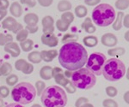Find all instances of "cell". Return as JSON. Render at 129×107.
Returning <instances> with one entry per match:
<instances>
[{
    "label": "cell",
    "mask_w": 129,
    "mask_h": 107,
    "mask_svg": "<svg viewBox=\"0 0 129 107\" xmlns=\"http://www.w3.org/2000/svg\"><path fill=\"white\" fill-rule=\"evenodd\" d=\"M124 17V13L122 11L118 12L117 14V18L114 21V23L113 24V28L114 30L118 31L122 27V18Z\"/></svg>",
    "instance_id": "cell-20"
},
{
    "label": "cell",
    "mask_w": 129,
    "mask_h": 107,
    "mask_svg": "<svg viewBox=\"0 0 129 107\" xmlns=\"http://www.w3.org/2000/svg\"><path fill=\"white\" fill-rule=\"evenodd\" d=\"M42 27H43V32H44V34H53V31H54L53 18L49 16L43 18Z\"/></svg>",
    "instance_id": "cell-12"
},
{
    "label": "cell",
    "mask_w": 129,
    "mask_h": 107,
    "mask_svg": "<svg viewBox=\"0 0 129 107\" xmlns=\"http://www.w3.org/2000/svg\"><path fill=\"white\" fill-rule=\"evenodd\" d=\"M9 7L8 0H0V10H6Z\"/></svg>",
    "instance_id": "cell-43"
},
{
    "label": "cell",
    "mask_w": 129,
    "mask_h": 107,
    "mask_svg": "<svg viewBox=\"0 0 129 107\" xmlns=\"http://www.w3.org/2000/svg\"><path fill=\"white\" fill-rule=\"evenodd\" d=\"M83 29H84L85 32L89 33V34H93L95 32V27L93 25L92 22H91V19L89 17H87L84 20V22L82 24Z\"/></svg>",
    "instance_id": "cell-18"
},
{
    "label": "cell",
    "mask_w": 129,
    "mask_h": 107,
    "mask_svg": "<svg viewBox=\"0 0 129 107\" xmlns=\"http://www.w3.org/2000/svg\"><path fill=\"white\" fill-rule=\"evenodd\" d=\"M39 21V18L37 15L34 13L27 14L24 16V22L27 24V26H35L37 25V22Z\"/></svg>",
    "instance_id": "cell-16"
},
{
    "label": "cell",
    "mask_w": 129,
    "mask_h": 107,
    "mask_svg": "<svg viewBox=\"0 0 129 107\" xmlns=\"http://www.w3.org/2000/svg\"><path fill=\"white\" fill-rule=\"evenodd\" d=\"M88 54L84 47L77 42L64 44L59 50V62L66 69L78 70L86 63Z\"/></svg>",
    "instance_id": "cell-1"
},
{
    "label": "cell",
    "mask_w": 129,
    "mask_h": 107,
    "mask_svg": "<svg viewBox=\"0 0 129 107\" xmlns=\"http://www.w3.org/2000/svg\"><path fill=\"white\" fill-rule=\"evenodd\" d=\"M33 45H34V43L31 40H26L23 42H21L20 46L23 51H29L33 49Z\"/></svg>",
    "instance_id": "cell-28"
},
{
    "label": "cell",
    "mask_w": 129,
    "mask_h": 107,
    "mask_svg": "<svg viewBox=\"0 0 129 107\" xmlns=\"http://www.w3.org/2000/svg\"><path fill=\"white\" fill-rule=\"evenodd\" d=\"M117 89L114 87H108L106 88V93L109 96V97H115L117 95Z\"/></svg>",
    "instance_id": "cell-36"
},
{
    "label": "cell",
    "mask_w": 129,
    "mask_h": 107,
    "mask_svg": "<svg viewBox=\"0 0 129 107\" xmlns=\"http://www.w3.org/2000/svg\"><path fill=\"white\" fill-rule=\"evenodd\" d=\"M11 96L16 103L28 104L35 99L36 96V89L28 82H21L13 87Z\"/></svg>",
    "instance_id": "cell-3"
},
{
    "label": "cell",
    "mask_w": 129,
    "mask_h": 107,
    "mask_svg": "<svg viewBox=\"0 0 129 107\" xmlns=\"http://www.w3.org/2000/svg\"><path fill=\"white\" fill-rule=\"evenodd\" d=\"M0 66H1V64H0ZM0 76H2L1 75V69H0Z\"/></svg>",
    "instance_id": "cell-54"
},
{
    "label": "cell",
    "mask_w": 129,
    "mask_h": 107,
    "mask_svg": "<svg viewBox=\"0 0 129 107\" xmlns=\"http://www.w3.org/2000/svg\"><path fill=\"white\" fill-rule=\"evenodd\" d=\"M41 96V100L44 107H64L67 104L66 92L57 86L47 87Z\"/></svg>",
    "instance_id": "cell-2"
},
{
    "label": "cell",
    "mask_w": 129,
    "mask_h": 107,
    "mask_svg": "<svg viewBox=\"0 0 129 107\" xmlns=\"http://www.w3.org/2000/svg\"><path fill=\"white\" fill-rule=\"evenodd\" d=\"M2 27L10 31H12L13 33H18L20 30L22 29V27L20 23H18L12 17H7L2 22Z\"/></svg>",
    "instance_id": "cell-9"
},
{
    "label": "cell",
    "mask_w": 129,
    "mask_h": 107,
    "mask_svg": "<svg viewBox=\"0 0 129 107\" xmlns=\"http://www.w3.org/2000/svg\"><path fill=\"white\" fill-rule=\"evenodd\" d=\"M125 40L129 42V31H127V32L125 34Z\"/></svg>",
    "instance_id": "cell-49"
},
{
    "label": "cell",
    "mask_w": 129,
    "mask_h": 107,
    "mask_svg": "<svg viewBox=\"0 0 129 107\" xmlns=\"http://www.w3.org/2000/svg\"><path fill=\"white\" fill-rule=\"evenodd\" d=\"M32 107H41L40 104H34V105H33Z\"/></svg>",
    "instance_id": "cell-53"
},
{
    "label": "cell",
    "mask_w": 129,
    "mask_h": 107,
    "mask_svg": "<svg viewBox=\"0 0 129 107\" xmlns=\"http://www.w3.org/2000/svg\"><path fill=\"white\" fill-rule=\"evenodd\" d=\"M10 11L14 16H16V17H20L22 13V7H21V5H19V3L15 2V3H13L11 5V6H10Z\"/></svg>",
    "instance_id": "cell-19"
},
{
    "label": "cell",
    "mask_w": 129,
    "mask_h": 107,
    "mask_svg": "<svg viewBox=\"0 0 129 107\" xmlns=\"http://www.w3.org/2000/svg\"><path fill=\"white\" fill-rule=\"evenodd\" d=\"M35 87H36V90H37L36 93L38 94V95H41V93L44 91V88L46 87L45 83L41 81H38L36 82V84H35Z\"/></svg>",
    "instance_id": "cell-35"
},
{
    "label": "cell",
    "mask_w": 129,
    "mask_h": 107,
    "mask_svg": "<svg viewBox=\"0 0 129 107\" xmlns=\"http://www.w3.org/2000/svg\"><path fill=\"white\" fill-rule=\"evenodd\" d=\"M125 53V49L122 47H117V48L110 49L108 51V54L111 57H120Z\"/></svg>",
    "instance_id": "cell-23"
},
{
    "label": "cell",
    "mask_w": 129,
    "mask_h": 107,
    "mask_svg": "<svg viewBox=\"0 0 129 107\" xmlns=\"http://www.w3.org/2000/svg\"><path fill=\"white\" fill-rule=\"evenodd\" d=\"M106 62V57L101 52H95L87 59V69L95 75H101L103 67Z\"/></svg>",
    "instance_id": "cell-7"
},
{
    "label": "cell",
    "mask_w": 129,
    "mask_h": 107,
    "mask_svg": "<svg viewBox=\"0 0 129 107\" xmlns=\"http://www.w3.org/2000/svg\"><path fill=\"white\" fill-rule=\"evenodd\" d=\"M101 0H84L85 4L88 5L89 6H93V5H98L100 3Z\"/></svg>",
    "instance_id": "cell-44"
},
{
    "label": "cell",
    "mask_w": 129,
    "mask_h": 107,
    "mask_svg": "<svg viewBox=\"0 0 129 107\" xmlns=\"http://www.w3.org/2000/svg\"><path fill=\"white\" fill-rule=\"evenodd\" d=\"M102 74L106 80L109 81H116L121 79L126 74L124 63L120 59L110 58L105 62Z\"/></svg>",
    "instance_id": "cell-4"
},
{
    "label": "cell",
    "mask_w": 129,
    "mask_h": 107,
    "mask_svg": "<svg viewBox=\"0 0 129 107\" xmlns=\"http://www.w3.org/2000/svg\"><path fill=\"white\" fill-rule=\"evenodd\" d=\"M18 81V77L16 75H10L9 76L6 78V83L10 87H13L16 85V83Z\"/></svg>",
    "instance_id": "cell-34"
},
{
    "label": "cell",
    "mask_w": 129,
    "mask_h": 107,
    "mask_svg": "<svg viewBox=\"0 0 129 107\" xmlns=\"http://www.w3.org/2000/svg\"><path fill=\"white\" fill-rule=\"evenodd\" d=\"M56 26H57V28L61 32H66V30L69 28V24L66 23V22H64L63 20H58L57 22H56Z\"/></svg>",
    "instance_id": "cell-31"
},
{
    "label": "cell",
    "mask_w": 129,
    "mask_h": 107,
    "mask_svg": "<svg viewBox=\"0 0 129 107\" xmlns=\"http://www.w3.org/2000/svg\"><path fill=\"white\" fill-rule=\"evenodd\" d=\"M41 42L50 47H54L58 45V39L53 34H44L41 36Z\"/></svg>",
    "instance_id": "cell-11"
},
{
    "label": "cell",
    "mask_w": 129,
    "mask_h": 107,
    "mask_svg": "<svg viewBox=\"0 0 129 107\" xmlns=\"http://www.w3.org/2000/svg\"><path fill=\"white\" fill-rule=\"evenodd\" d=\"M71 8H72V5L67 0H62L58 5V10L59 11H66V10H71Z\"/></svg>",
    "instance_id": "cell-26"
},
{
    "label": "cell",
    "mask_w": 129,
    "mask_h": 107,
    "mask_svg": "<svg viewBox=\"0 0 129 107\" xmlns=\"http://www.w3.org/2000/svg\"><path fill=\"white\" fill-rule=\"evenodd\" d=\"M4 106V101L2 99V98L0 97V107H3Z\"/></svg>",
    "instance_id": "cell-51"
},
{
    "label": "cell",
    "mask_w": 129,
    "mask_h": 107,
    "mask_svg": "<svg viewBox=\"0 0 129 107\" xmlns=\"http://www.w3.org/2000/svg\"><path fill=\"white\" fill-rule=\"evenodd\" d=\"M88 13V10H87L86 7L84 5H78L75 8V14L79 18H83Z\"/></svg>",
    "instance_id": "cell-24"
},
{
    "label": "cell",
    "mask_w": 129,
    "mask_h": 107,
    "mask_svg": "<svg viewBox=\"0 0 129 107\" xmlns=\"http://www.w3.org/2000/svg\"><path fill=\"white\" fill-rule=\"evenodd\" d=\"M115 7L120 10H124L129 7V0H117Z\"/></svg>",
    "instance_id": "cell-29"
},
{
    "label": "cell",
    "mask_w": 129,
    "mask_h": 107,
    "mask_svg": "<svg viewBox=\"0 0 129 107\" xmlns=\"http://www.w3.org/2000/svg\"><path fill=\"white\" fill-rule=\"evenodd\" d=\"M13 37L10 34H0V46H5L8 43L12 42Z\"/></svg>",
    "instance_id": "cell-27"
},
{
    "label": "cell",
    "mask_w": 129,
    "mask_h": 107,
    "mask_svg": "<svg viewBox=\"0 0 129 107\" xmlns=\"http://www.w3.org/2000/svg\"><path fill=\"white\" fill-rule=\"evenodd\" d=\"M124 100H125V102H126V104H129V91L126 92V93L124 94Z\"/></svg>",
    "instance_id": "cell-47"
},
{
    "label": "cell",
    "mask_w": 129,
    "mask_h": 107,
    "mask_svg": "<svg viewBox=\"0 0 129 107\" xmlns=\"http://www.w3.org/2000/svg\"><path fill=\"white\" fill-rule=\"evenodd\" d=\"M81 107H94L91 104H89V103H86V104H83Z\"/></svg>",
    "instance_id": "cell-50"
},
{
    "label": "cell",
    "mask_w": 129,
    "mask_h": 107,
    "mask_svg": "<svg viewBox=\"0 0 129 107\" xmlns=\"http://www.w3.org/2000/svg\"><path fill=\"white\" fill-rule=\"evenodd\" d=\"M84 43L88 47H94L97 45L98 40L95 36H87L84 38Z\"/></svg>",
    "instance_id": "cell-21"
},
{
    "label": "cell",
    "mask_w": 129,
    "mask_h": 107,
    "mask_svg": "<svg viewBox=\"0 0 129 107\" xmlns=\"http://www.w3.org/2000/svg\"><path fill=\"white\" fill-rule=\"evenodd\" d=\"M71 81L75 87L87 90L94 87L96 82V79L94 74L91 73L89 69H79L72 73Z\"/></svg>",
    "instance_id": "cell-6"
},
{
    "label": "cell",
    "mask_w": 129,
    "mask_h": 107,
    "mask_svg": "<svg viewBox=\"0 0 129 107\" xmlns=\"http://www.w3.org/2000/svg\"><path fill=\"white\" fill-rule=\"evenodd\" d=\"M9 93H10V90L7 87H5V86H2V87H0V97H1L2 98L8 97Z\"/></svg>",
    "instance_id": "cell-38"
},
{
    "label": "cell",
    "mask_w": 129,
    "mask_h": 107,
    "mask_svg": "<svg viewBox=\"0 0 129 107\" xmlns=\"http://www.w3.org/2000/svg\"><path fill=\"white\" fill-rule=\"evenodd\" d=\"M53 77H54L55 82L59 85L64 87L69 93H74L76 92V87L73 86L72 81L68 80L64 75V72L60 68H54L53 69Z\"/></svg>",
    "instance_id": "cell-8"
},
{
    "label": "cell",
    "mask_w": 129,
    "mask_h": 107,
    "mask_svg": "<svg viewBox=\"0 0 129 107\" xmlns=\"http://www.w3.org/2000/svg\"><path fill=\"white\" fill-rule=\"evenodd\" d=\"M88 101H89V100H88V98H87L81 97L76 101V103H75V105H76V107H81L83 104L88 103Z\"/></svg>",
    "instance_id": "cell-39"
},
{
    "label": "cell",
    "mask_w": 129,
    "mask_h": 107,
    "mask_svg": "<svg viewBox=\"0 0 129 107\" xmlns=\"http://www.w3.org/2000/svg\"><path fill=\"white\" fill-rule=\"evenodd\" d=\"M5 107H23V106L19 104H16V103H11V104H8V105Z\"/></svg>",
    "instance_id": "cell-48"
},
{
    "label": "cell",
    "mask_w": 129,
    "mask_h": 107,
    "mask_svg": "<svg viewBox=\"0 0 129 107\" xmlns=\"http://www.w3.org/2000/svg\"><path fill=\"white\" fill-rule=\"evenodd\" d=\"M102 43L105 46H114L117 44V38L113 34H105L102 37Z\"/></svg>",
    "instance_id": "cell-13"
},
{
    "label": "cell",
    "mask_w": 129,
    "mask_h": 107,
    "mask_svg": "<svg viewBox=\"0 0 129 107\" xmlns=\"http://www.w3.org/2000/svg\"><path fill=\"white\" fill-rule=\"evenodd\" d=\"M5 51L10 53L13 57H16L20 55V48L16 43L10 42L5 46Z\"/></svg>",
    "instance_id": "cell-14"
},
{
    "label": "cell",
    "mask_w": 129,
    "mask_h": 107,
    "mask_svg": "<svg viewBox=\"0 0 129 107\" xmlns=\"http://www.w3.org/2000/svg\"><path fill=\"white\" fill-rule=\"evenodd\" d=\"M57 56V51L56 50H51V51H42L41 52V59L45 62H51L53 61V58H55Z\"/></svg>",
    "instance_id": "cell-15"
},
{
    "label": "cell",
    "mask_w": 129,
    "mask_h": 107,
    "mask_svg": "<svg viewBox=\"0 0 129 107\" xmlns=\"http://www.w3.org/2000/svg\"><path fill=\"white\" fill-rule=\"evenodd\" d=\"M78 39V35L72 34H67L64 35L63 39H62V42L63 43H70V42H75Z\"/></svg>",
    "instance_id": "cell-33"
},
{
    "label": "cell",
    "mask_w": 129,
    "mask_h": 107,
    "mask_svg": "<svg viewBox=\"0 0 129 107\" xmlns=\"http://www.w3.org/2000/svg\"><path fill=\"white\" fill-rule=\"evenodd\" d=\"M61 20H63L64 22H66V23H68L70 25L74 20V16L72 12H66L61 16Z\"/></svg>",
    "instance_id": "cell-32"
},
{
    "label": "cell",
    "mask_w": 129,
    "mask_h": 107,
    "mask_svg": "<svg viewBox=\"0 0 129 107\" xmlns=\"http://www.w3.org/2000/svg\"><path fill=\"white\" fill-rule=\"evenodd\" d=\"M103 104L104 107H118V104L113 99H105L103 100Z\"/></svg>",
    "instance_id": "cell-37"
},
{
    "label": "cell",
    "mask_w": 129,
    "mask_h": 107,
    "mask_svg": "<svg viewBox=\"0 0 129 107\" xmlns=\"http://www.w3.org/2000/svg\"><path fill=\"white\" fill-rule=\"evenodd\" d=\"M21 3H22V5H28V7H30V8L35 7V5H36L35 0H21Z\"/></svg>",
    "instance_id": "cell-40"
},
{
    "label": "cell",
    "mask_w": 129,
    "mask_h": 107,
    "mask_svg": "<svg viewBox=\"0 0 129 107\" xmlns=\"http://www.w3.org/2000/svg\"><path fill=\"white\" fill-rule=\"evenodd\" d=\"M26 30L30 34H35V32H37L38 30V26H26Z\"/></svg>",
    "instance_id": "cell-42"
},
{
    "label": "cell",
    "mask_w": 129,
    "mask_h": 107,
    "mask_svg": "<svg viewBox=\"0 0 129 107\" xmlns=\"http://www.w3.org/2000/svg\"><path fill=\"white\" fill-rule=\"evenodd\" d=\"M15 66L17 70L22 71L24 74H27V75L31 74L33 72V70H34L33 65L28 63H27V62L23 60V59H19V60L16 61L15 63Z\"/></svg>",
    "instance_id": "cell-10"
},
{
    "label": "cell",
    "mask_w": 129,
    "mask_h": 107,
    "mask_svg": "<svg viewBox=\"0 0 129 107\" xmlns=\"http://www.w3.org/2000/svg\"><path fill=\"white\" fill-rule=\"evenodd\" d=\"M40 75L43 80H50L53 77V69L50 66H44L41 69Z\"/></svg>",
    "instance_id": "cell-17"
},
{
    "label": "cell",
    "mask_w": 129,
    "mask_h": 107,
    "mask_svg": "<svg viewBox=\"0 0 129 107\" xmlns=\"http://www.w3.org/2000/svg\"><path fill=\"white\" fill-rule=\"evenodd\" d=\"M0 69H1V75H4V76L9 75L10 73H11V71H12L11 65H10L9 63H2L1 66H0Z\"/></svg>",
    "instance_id": "cell-25"
},
{
    "label": "cell",
    "mask_w": 129,
    "mask_h": 107,
    "mask_svg": "<svg viewBox=\"0 0 129 107\" xmlns=\"http://www.w3.org/2000/svg\"><path fill=\"white\" fill-rule=\"evenodd\" d=\"M6 15H7V11H6V10H0V21L3 19Z\"/></svg>",
    "instance_id": "cell-46"
},
{
    "label": "cell",
    "mask_w": 129,
    "mask_h": 107,
    "mask_svg": "<svg viewBox=\"0 0 129 107\" xmlns=\"http://www.w3.org/2000/svg\"><path fill=\"white\" fill-rule=\"evenodd\" d=\"M39 4L43 6V7H48L52 5V3H53V0H38Z\"/></svg>",
    "instance_id": "cell-41"
},
{
    "label": "cell",
    "mask_w": 129,
    "mask_h": 107,
    "mask_svg": "<svg viewBox=\"0 0 129 107\" xmlns=\"http://www.w3.org/2000/svg\"><path fill=\"white\" fill-rule=\"evenodd\" d=\"M92 19L96 25L108 27L115 19V11L110 5L101 4L95 8L92 12Z\"/></svg>",
    "instance_id": "cell-5"
},
{
    "label": "cell",
    "mask_w": 129,
    "mask_h": 107,
    "mask_svg": "<svg viewBox=\"0 0 129 107\" xmlns=\"http://www.w3.org/2000/svg\"><path fill=\"white\" fill-rule=\"evenodd\" d=\"M28 32L26 29H22L16 34V40L19 41V42H23L26 40V39L28 38Z\"/></svg>",
    "instance_id": "cell-30"
},
{
    "label": "cell",
    "mask_w": 129,
    "mask_h": 107,
    "mask_svg": "<svg viewBox=\"0 0 129 107\" xmlns=\"http://www.w3.org/2000/svg\"><path fill=\"white\" fill-rule=\"evenodd\" d=\"M126 79L129 80V68L127 69V72H126Z\"/></svg>",
    "instance_id": "cell-52"
},
{
    "label": "cell",
    "mask_w": 129,
    "mask_h": 107,
    "mask_svg": "<svg viewBox=\"0 0 129 107\" xmlns=\"http://www.w3.org/2000/svg\"><path fill=\"white\" fill-rule=\"evenodd\" d=\"M123 25L126 27V28H129V15H126V16H124Z\"/></svg>",
    "instance_id": "cell-45"
},
{
    "label": "cell",
    "mask_w": 129,
    "mask_h": 107,
    "mask_svg": "<svg viewBox=\"0 0 129 107\" xmlns=\"http://www.w3.org/2000/svg\"><path fill=\"white\" fill-rule=\"evenodd\" d=\"M28 58L33 63H39L42 60L41 57V52H39V51H33V52L29 53L28 56Z\"/></svg>",
    "instance_id": "cell-22"
}]
</instances>
